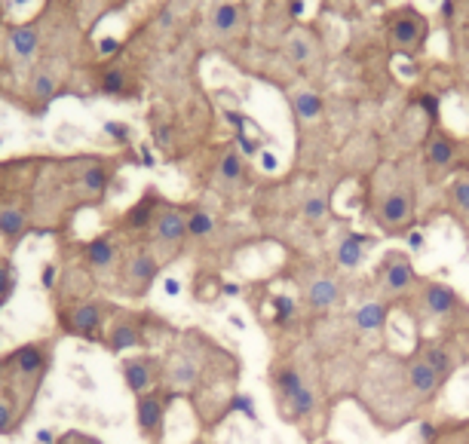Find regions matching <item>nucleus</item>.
Here are the masks:
<instances>
[{
	"label": "nucleus",
	"instance_id": "20",
	"mask_svg": "<svg viewBox=\"0 0 469 444\" xmlns=\"http://www.w3.org/2000/svg\"><path fill=\"white\" fill-rule=\"evenodd\" d=\"M294 110H298V117H303V119H316L322 114V98L316 92H298V95H294Z\"/></svg>",
	"mask_w": 469,
	"mask_h": 444
},
{
	"label": "nucleus",
	"instance_id": "19",
	"mask_svg": "<svg viewBox=\"0 0 469 444\" xmlns=\"http://www.w3.org/2000/svg\"><path fill=\"white\" fill-rule=\"evenodd\" d=\"M427 156H429L432 165H448L451 160H454V144H451L445 135H439V138H432V141H429Z\"/></svg>",
	"mask_w": 469,
	"mask_h": 444
},
{
	"label": "nucleus",
	"instance_id": "22",
	"mask_svg": "<svg viewBox=\"0 0 469 444\" xmlns=\"http://www.w3.org/2000/svg\"><path fill=\"white\" fill-rule=\"evenodd\" d=\"M25 230V215L18 209H4L0 211V233L4 236H18Z\"/></svg>",
	"mask_w": 469,
	"mask_h": 444
},
{
	"label": "nucleus",
	"instance_id": "3",
	"mask_svg": "<svg viewBox=\"0 0 469 444\" xmlns=\"http://www.w3.org/2000/svg\"><path fill=\"white\" fill-rule=\"evenodd\" d=\"M163 399H156V395H141L138 399V426H141V432H147V436H160L163 429Z\"/></svg>",
	"mask_w": 469,
	"mask_h": 444
},
{
	"label": "nucleus",
	"instance_id": "39",
	"mask_svg": "<svg viewBox=\"0 0 469 444\" xmlns=\"http://www.w3.org/2000/svg\"><path fill=\"white\" fill-rule=\"evenodd\" d=\"M55 285V267H43V288H52Z\"/></svg>",
	"mask_w": 469,
	"mask_h": 444
},
{
	"label": "nucleus",
	"instance_id": "34",
	"mask_svg": "<svg viewBox=\"0 0 469 444\" xmlns=\"http://www.w3.org/2000/svg\"><path fill=\"white\" fill-rule=\"evenodd\" d=\"M454 202H457L460 209H466V211H469V181L454 184Z\"/></svg>",
	"mask_w": 469,
	"mask_h": 444
},
{
	"label": "nucleus",
	"instance_id": "1",
	"mask_svg": "<svg viewBox=\"0 0 469 444\" xmlns=\"http://www.w3.org/2000/svg\"><path fill=\"white\" fill-rule=\"evenodd\" d=\"M386 34H390L393 49L414 52L423 40H427V18H423L417 9H399V13H393L390 22H386Z\"/></svg>",
	"mask_w": 469,
	"mask_h": 444
},
{
	"label": "nucleus",
	"instance_id": "6",
	"mask_svg": "<svg viewBox=\"0 0 469 444\" xmlns=\"http://www.w3.org/2000/svg\"><path fill=\"white\" fill-rule=\"evenodd\" d=\"M340 298V288H337V282L335 279H328V276H322V279H316L307 288V303L313 310H328V307H335Z\"/></svg>",
	"mask_w": 469,
	"mask_h": 444
},
{
	"label": "nucleus",
	"instance_id": "41",
	"mask_svg": "<svg viewBox=\"0 0 469 444\" xmlns=\"http://www.w3.org/2000/svg\"><path fill=\"white\" fill-rule=\"evenodd\" d=\"M454 13H457V4H451V0H448V4H441V16H445V18H451Z\"/></svg>",
	"mask_w": 469,
	"mask_h": 444
},
{
	"label": "nucleus",
	"instance_id": "9",
	"mask_svg": "<svg viewBox=\"0 0 469 444\" xmlns=\"http://www.w3.org/2000/svg\"><path fill=\"white\" fill-rule=\"evenodd\" d=\"M386 316H390V310H386L383 303L371 300V303H365V307H359V312H356V328H359V331H383Z\"/></svg>",
	"mask_w": 469,
	"mask_h": 444
},
{
	"label": "nucleus",
	"instance_id": "10",
	"mask_svg": "<svg viewBox=\"0 0 469 444\" xmlns=\"http://www.w3.org/2000/svg\"><path fill=\"white\" fill-rule=\"evenodd\" d=\"M368 243L365 236H356V233H349L344 243L337 245V264L340 267H347V270H356L359 264H362V257H365V252H362V245Z\"/></svg>",
	"mask_w": 469,
	"mask_h": 444
},
{
	"label": "nucleus",
	"instance_id": "26",
	"mask_svg": "<svg viewBox=\"0 0 469 444\" xmlns=\"http://www.w3.org/2000/svg\"><path fill=\"white\" fill-rule=\"evenodd\" d=\"M212 227H215V221H212V215H206V211H193L187 218V233H193V236H209Z\"/></svg>",
	"mask_w": 469,
	"mask_h": 444
},
{
	"label": "nucleus",
	"instance_id": "32",
	"mask_svg": "<svg viewBox=\"0 0 469 444\" xmlns=\"http://www.w3.org/2000/svg\"><path fill=\"white\" fill-rule=\"evenodd\" d=\"M221 175H224L227 181H236L239 175H243V163H239L236 153H224V160H221Z\"/></svg>",
	"mask_w": 469,
	"mask_h": 444
},
{
	"label": "nucleus",
	"instance_id": "17",
	"mask_svg": "<svg viewBox=\"0 0 469 444\" xmlns=\"http://www.w3.org/2000/svg\"><path fill=\"white\" fill-rule=\"evenodd\" d=\"M9 43H13V49H16V55L18 59H28V55H34V49H37V31L34 28H16L13 31V37H9Z\"/></svg>",
	"mask_w": 469,
	"mask_h": 444
},
{
	"label": "nucleus",
	"instance_id": "11",
	"mask_svg": "<svg viewBox=\"0 0 469 444\" xmlns=\"http://www.w3.org/2000/svg\"><path fill=\"white\" fill-rule=\"evenodd\" d=\"M414 279V270H411V264L405 261V257H393L390 264H386V288L390 291H405L411 285Z\"/></svg>",
	"mask_w": 469,
	"mask_h": 444
},
{
	"label": "nucleus",
	"instance_id": "44",
	"mask_svg": "<svg viewBox=\"0 0 469 444\" xmlns=\"http://www.w3.org/2000/svg\"><path fill=\"white\" fill-rule=\"evenodd\" d=\"M423 107H427L429 114H436V98H429V95H427V98H423Z\"/></svg>",
	"mask_w": 469,
	"mask_h": 444
},
{
	"label": "nucleus",
	"instance_id": "43",
	"mask_svg": "<svg viewBox=\"0 0 469 444\" xmlns=\"http://www.w3.org/2000/svg\"><path fill=\"white\" fill-rule=\"evenodd\" d=\"M114 49H117V40H110V37L101 40V52H114Z\"/></svg>",
	"mask_w": 469,
	"mask_h": 444
},
{
	"label": "nucleus",
	"instance_id": "28",
	"mask_svg": "<svg viewBox=\"0 0 469 444\" xmlns=\"http://www.w3.org/2000/svg\"><path fill=\"white\" fill-rule=\"evenodd\" d=\"M31 92L37 98H50L55 92V77L52 74H37V77L31 80Z\"/></svg>",
	"mask_w": 469,
	"mask_h": 444
},
{
	"label": "nucleus",
	"instance_id": "2",
	"mask_svg": "<svg viewBox=\"0 0 469 444\" xmlns=\"http://www.w3.org/2000/svg\"><path fill=\"white\" fill-rule=\"evenodd\" d=\"M408 386H411V392L414 395H420V399H432V395L439 392V386H441V377L432 371V368L423 362V358L417 356L414 362L408 365Z\"/></svg>",
	"mask_w": 469,
	"mask_h": 444
},
{
	"label": "nucleus",
	"instance_id": "8",
	"mask_svg": "<svg viewBox=\"0 0 469 444\" xmlns=\"http://www.w3.org/2000/svg\"><path fill=\"white\" fill-rule=\"evenodd\" d=\"M156 233H160L163 243H181L187 236V221L181 218L178 209H166L160 221H156Z\"/></svg>",
	"mask_w": 469,
	"mask_h": 444
},
{
	"label": "nucleus",
	"instance_id": "25",
	"mask_svg": "<svg viewBox=\"0 0 469 444\" xmlns=\"http://www.w3.org/2000/svg\"><path fill=\"white\" fill-rule=\"evenodd\" d=\"M86 257L95 267H108L110 261H114V248H110V243H105V239H98V243H92L86 248Z\"/></svg>",
	"mask_w": 469,
	"mask_h": 444
},
{
	"label": "nucleus",
	"instance_id": "5",
	"mask_svg": "<svg viewBox=\"0 0 469 444\" xmlns=\"http://www.w3.org/2000/svg\"><path fill=\"white\" fill-rule=\"evenodd\" d=\"M423 307H427L432 316H445V312L457 310V294L445 282H432V285H427V291H423Z\"/></svg>",
	"mask_w": 469,
	"mask_h": 444
},
{
	"label": "nucleus",
	"instance_id": "36",
	"mask_svg": "<svg viewBox=\"0 0 469 444\" xmlns=\"http://www.w3.org/2000/svg\"><path fill=\"white\" fill-rule=\"evenodd\" d=\"M105 132L114 138V141H126V138H129V129L123 123H105Z\"/></svg>",
	"mask_w": 469,
	"mask_h": 444
},
{
	"label": "nucleus",
	"instance_id": "13",
	"mask_svg": "<svg viewBox=\"0 0 469 444\" xmlns=\"http://www.w3.org/2000/svg\"><path fill=\"white\" fill-rule=\"evenodd\" d=\"M123 377H126V386L132 392H144L151 386V365L135 358V362H126L123 365Z\"/></svg>",
	"mask_w": 469,
	"mask_h": 444
},
{
	"label": "nucleus",
	"instance_id": "21",
	"mask_svg": "<svg viewBox=\"0 0 469 444\" xmlns=\"http://www.w3.org/2000/svg\"><path fill=\"white\" fill-rule=\"evenodd\" d=\"M154 273H156L154 257L135 255L132 261H129V276H132V279H138V282H151V279H154Z\"/></svg>",
	"mask_w": 469,
	"mask_h": 444
},
{
	"label": "nucleus",
	"instance_id": "45",
	"mask_svg": "<svg viewBox=\"0 0 469 444\" xmlns=\"http://www.w3.org/2000/svg\"><path fill=\"white\" fill-rule=\"evenodd\" d=\"M289 13L291 16H301L303 13V4H289Z\"/></svg>",
	"mask_w": 469,
	"mask_h": 444
},
{
	"label": "nucleus",
	"instance_id": "23",
	"mask_svg": "<svg viewBox=\"0 0 469 444\" xmlns=\"http://www.w3.org/2000/svg\"><path fill=\"white\" fill-rule=\"evenodd\" d=\"M138 346V331L135 325H117L110 334V349H132Z\"/></svg>",
	"mask_w": 469,
	"mask_h": 444
},
{
	"label": "nucleus",
	"instance_id": "40",
	"mask_svg": "<svg viewBox=\"0 0 469 444\" xmlns=\"http://www.w3.org/2000/svg\"><path fill=\"white\" fill-rule=\"evenodd\" d=\"M420 436H423V441H432V436H436L432 423H420Z\"/></svg>",
	"mask_w": 469,
	"mask_h": 444
},
{
	"label": "nucleus",
	"instance_id": "27",
	"mask_svg": "<svg viewBox=\"0 0 469 444\" xmlns=\"http://www.w3.org/2000/svg\"><path fill=\"white\" fill-rule=\"evenodd\" d=\"M105 184H108V172L101 165H89L86 175H83V187L89 193H98V190H105Z\"/></svg>",
	"mask_w": 469,
	"mask_h": 444
},
{
	"label": "nucleus",
	"instance_id": "18",
	"mask_svg": "<svg viewBox=\"0 0 469 444\" xmlns=\"http://www.w3.org/2000/svg\"><path fill=\"white\" fill-rule=\"evenodd\" d=\"M212 25H215V31H233L239 25V6L236 4H221L215 6V13H212Z\"/></svg>",
	"mask_w": 469,
	"mask_h": 444
},
{
	"label": "nucleus",
	"instance_id": "42",
	"mask_svg": "<svg viewBox=\"0 0 469 444\" xmlns=\"http://www.w3.org/2000/svg\"><path fill=\"white\" fill-rule=\"evenodd\" d=\"M181 291V285L175 282V279H166V294H178Z\"/></svg>",
	"mask_w": 469,
	"mask_h": 444
},
{
	"label": "nucleus",
	"instance_id": "15",
	"mask_svg": "<svg viewBox=\"0 0 469 444\" xmlns=\"http://www.w3.org/2000/svg\"><path fill=\"white\" fill-rule=\"evenodd\" d=\"M285 52H289V59L294 64H307V62H313V55H316V46H313L310 37L294 34V37H289V43H285Z\"/></svg>",
	"mask_w": 469,
	"mask_h": 444
},
{
	"label": "nucleus",
	"instance_id": "37",
	"mask_svg": "<svg viewBox=\"0 0 469 444\" xmlns=\"http://www.w3.org/2000/svg\"><path fill=\"white\" fill-rule=\"evenodd\" d=\"M408 245L414 248V252H420V248L427 245V239H423V233H417V230H411V233H408Z\"/></svg>",
	"mask_w": 469,
	"mask_h": 444
},
{
	"label": "nucleus",
	"instance_id": "12",
	"mask_svg": "<svg viewBox=\"0 0 469 444\" xmlns=\"http://www.w3.org/2000/svg\"><path fill=\"white\" fill-rule=\"evenodd\" d=\"M101 325V316H98V307H92V303H83V307L74 310L71 316V328L77 331L80 337H92L95 334V328Z\"/></svg>",
	"mask_w": 469,
	"mask_h": 444
},
{
	"label": "nucleus",
	"instance_id": "30",
	"mask_svg": "<svg viewBox=\"0 0 469 444\" xmlns=\"http://www.w3.org/2000/svg\"><path fill=\"white\" fill-rule=\"evenodd\" d=\"M325 215H328V202L322 197H313V199L303 202V218L307 221H322Z\"/></svg>",
	"mask_w": 469,
	"mask_h": 444
},
{
	"label": "nucleus",
	"instance_id": "33",
	"mask_svg": "<svg viewBox=\"0 0 469 444\" xmlns=\"http://www.w3.org/2000/svg\"><path fill=\"white\" fill-rule=\"evenodd\" d=\"M9 291H13V270H9V267H0V300H6Z\"/></svg>",
	"mask_w": 469,
	"mask_h": 444
},
{
	"label": "nucleus",
	"instance_id": "29",
	"mask_svg": "<svg viewBox=\"0 0 469 444\" xmlns=\"http://www.w3.org/2000/svg\"><path fill=\"white\" fill-rule=\"evenodd\" d=\"M123 86H126L123 71H108L105 77H101V92H108V95H120Z\"/></svg>",
	"mask_w": 469,
	"mask_h": 444
},
{
	"label": "nucleus",
	"instance_id": "7",
	"mask_svg": "<svg viewBox=\"0 0 469 444\" xmlns=\"http://www.w3.org/2000/svg\"><path fill=\"white\" fill-rule=\"evenodd\" d=\"M273 383H276V392H279V404H282V408L303 390V386H307V380L298 374V368H279V371L273 374Z\"/></svg>",
	"mask_w": 469,
	"mask_h": 444
},
{
	"label": "nucleus",
	"instance_id": "4",
	"mask_svg": "<svg viewBox=\"0 0 469 444\" xmlns=\"http://www.w3.org/2000/svg\"><path fill=\"white\" fill-rule=\"evenodd\" d=\"M381 221H383V227H390V230L408 224L411 221V197L408 193H390L381 206Z\"/></svg>",
	"mask_w": 469,
	"mask_h": 444
},
{
	"label": "nucleus",
	"instance_id": "38",
	"mask_svg": "<svg viewBox=\"0 0 469 444\" xmlns=\"http://www.w3.org/2000/svg\"><path fill=\"white\" fill-rule=\"evenodd\" d=\"M9 423H13V414H9V408H6L4 402H0V432H6Z\"/></svg>",
	"mask_w": 469,
	"mask_h": 444
},
{
	"label": "nucleus",
	"instance_id": "14",
	"mask_svg": "<svg viewBox=\"0 0 469 444\" xmlns=\"http://www.w3.org/2000/svg\"><path fill=\"white\" fill-rule=\"evenodd\" d=\"M423 362H427L432 371H436L441 380L454 371V358L448 356V349L445 346H423Z\"/></svg>",
	"mask_w": 469,
	"mask_h": 444
},
{
	"label": "nucleus",
	"instance_id": "31",
	"mask_svg": "<svg viewBox=\"0 0 469 444\" xmlns=\"http://www.w3.org/2000/svg\"><path fill=\"white\" fill-rule=\"evenodd\" d=\"M230 411H236V414H245L252 423H257V414H255V402H252V395H233L230 399Z\"/></svg>",
	"mask_w": 469,
	"mask_h": 444
},
{
	"label": "nucleus",
	"instance_id": "16",
	"mask_svg": "<svg viewBox=\"0 0 469 444\" xmlns=\"http://www.w3.org/2000/svg\"><path fill=\"white\" fill-rule=\"evenodd\" d=\"M13 362L18 365V371H22V374H40L43 371V353H40V346H22L16 353Z\"/></svg>",
	"mask_w": 469,
	"mask_h": 444
},
{
	"label": "nucleus",
	"instance_id": "35",
	"mask_svg": "<svg viewBox=\"0 0 469 444\" xmlns=\"http://www.w3.org/2000/svg\"><path fill=\"white\" fill-rule=\"evenodd\" d=\"M273 307H276V319H289L291 312H294V303L289 298H273Z\"/></svg>",
	"mask_w": 469,
	"mask_h": 444
},
{
	"label": "nucleus",
	"instance_id": "24",
	"mask_svg": "<svg viewBox=\"0 0 469 444\" xmlns=\"http://www.w3.org/2000/svg\"><path fill=\"white\" fill-rule=\"evenodd\" d=\"M151 211H154V202H151V197H144L138 206L129 211L126 215V227H132V230H141L144 224H147V218H151Z\"/></svg>",
	"mask_w": 469,
	"mask_h": 444
}]
</instances>
